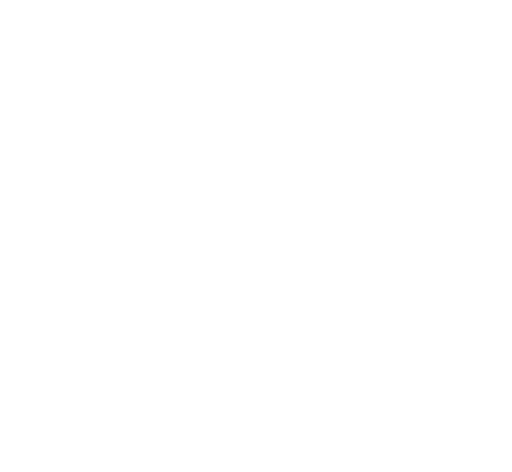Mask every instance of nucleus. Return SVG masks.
I'll return each mask as SVG.
<instances>
[]
</instances>
